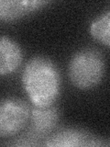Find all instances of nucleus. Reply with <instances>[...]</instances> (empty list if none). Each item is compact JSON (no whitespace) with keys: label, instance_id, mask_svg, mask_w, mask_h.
<instances>
[{"label":"nucleus","instance_id":"7","mask_svg":"<svg viewBox=\"0 0 110 147\" xmlns=\"http://www.w3.org/2000/svg\"><path fill=\"white\" fill-rule=\"evenodd\" d=\"M49 3L46 0H0V20H18L42 8Z\"/></svg>","mask_w":110,"mask_h":147},{"label":"nucleus","instance_id":"3","mask_svg":"<svg viewBox=\"0 0 110 147\" xmlns=\"http://www.w3.org/2000/svg\"><path fill=\"white\" fill-rule=\"evenodd\" d=\"M30 107L25 100L17 98L0 99V137L18 134L30 122Z\"/></svg>","mask_w":110,"mask_h":147},{"label":"nucleus","instance_id":"8","mask_svg":"<svg viewBox=\"0 0 110 147\" xmlns=\"http://www.w3.org/2000/svg\"><path fill=\"white\" fill-rule=\"evenodd\" d=\"M90 33L100 43L109 47L110 45V11L107 10L92 21Z\"/></svg>","mask_w":110,"mask_h":147},{"label":"nucleus","instance_id":"1","mask_svg":"<svg viewBox=\"0 0 110 147\" xmlns=\"http://www.w3.org/2000/svg\"><path fill=\"white\" fill-rule=\"evenodd\" d=\"M23 88L35 107L53 105L61 91V75L55 63L38 55L32 57L23 69Z\"/></svg>","mask_w":110,"mask_h":147},{"label":"nucleus","instance_id":"6","mask_svg":"<svg viewBox=\"0 0 110 147\" xmlns=\"http://www.w3.org/2000/svg\"><path fill=\"white\" fill-rule=\"evenodd\" d=\"M22 61L23 53L19 44L10 37L0 36V76L16 72Z\"/></svg>","mask_w":110,"mask_h":147},{"label":"nucleus","instance_id":"2","mask_svg":"<svg viewBox=\"0 0 110 147\" xmlns=\"http://www.w3.org/2000/svg\"><path fill=\"white\" fill-rule=\"evenodd\" d=\"M105 60L99 50L85 48L74 53L68 65V76L75 87L82 90L94 88L103 80Z\"/></svg>","mask_w":110,"mask_h":147},{"label":"nucleus","instance_id":"4","mask_svg":"<svg viewBox=\"0 0 110 147\" xmlns=\"http://www.w3.org/2000/svg\"><path fill=\"white\" fill-rule=\"evenodd\" d=\"M42 144L45 146L62 147L108 145V144H105L104 140L101 138L79 129H64L55 132L46 138L45 142Z\"/></svg>","mask_w":110,"mask_h":147},{"label":"nucleus","instance_id":"5","mask_svg":"<svg viewBox=\"0 0 110 147\" xmlns=\"http://www.w3.org/2000/svg\"><path fill=\"white\" fill-rule=\"evenodd\" d=\"M59 110L53 105L48 107H35L30 109V136L41 140L50 135L59 122Z\"/></svg>","mask_w":110,"mask_h":147}]
</instances>
